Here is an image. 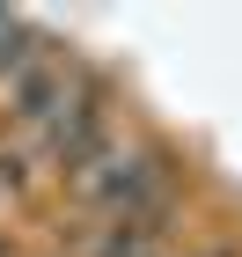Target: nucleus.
<instances>
[{
  "mask_svg": "<svg viewBox=\"0 0 242 257\" xmlns=\"http://www.w3.org/2000/svg\"><path fill=\"white\" fill-rule=\"evenodd\" d=\"M37 147H44V162H59V169H74V177L88 169V162L110 155V110H103V88H96V81L74 88V103L37 133Z\"/></svg>",
  "mask_w": 242,
  "mask_h": 257,
  "instance_id": "2",
  "label": "nucleus"
},
{
  "mask_svg": "<svg viewBox=\"0 0 242 257\" xmlns=\"http://www.w3.org/2000/svg\"><path fill=\"white\" fill-rule=\"evenodd\" d=\"M198 257H235V250H198Z\"/></svg>",
  "mask_w": 242,
  "mask_h": 257,
  "instance_id": "3",
  "label": "nucleus"
},
{
  "mask_svg": "<svg viewBox=\"0 0 242 257\" xmlns=\"http://www.w3.org/2000/svg\"><path fill=\"white\" fill-rule=\"evenodd\" d=\"M169 191H176V169H169V155H154V147H110L103 162L81 169V198H88L96 213H110L118 228H161Z\"/></svg>",
  "mask_w": 242,
  "mask_h": 257,
  "instance_id": "1",
  "label": "nucleus"
}]
</instances>
